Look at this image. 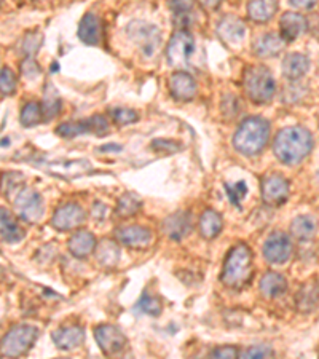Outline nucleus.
Wrapping results in <instances>:
<instances>
[{
	"label": "nucleus",
	"instance_id": "nucleus-1",
	"mask_svg": "<svg viewBox=\"0 0 319 359\" xmlns=\"http://www.w3.org/2000/svg\"><path fill=\"white\" fill-rule=\"evenodd\" d=\"M313 149V136L309 129L290 127L279 131L273 142V152L284 164H297Z\"/></svg>",
	"mask_w": 319,
	"mask_h": 359
},
{
	"label": "nucleus",
	"instance_id": "nucleus-2",
	"mask_svg": "<svg viewBox=\"0 0 319 359\" xmlns=\"http://www.w3.org/2000/svg\"><path fill=\"white\" fill-rule=\"evenodd\" d=\"M269 139L270 123L262 117H249L236 129L233 136V146L243 155L253 157L265 149Z\"/></svg>",
	"mask_w": 319,
	"mask_h": 359
},
{
	"label": "nucleus",
	"instance_id": "nucleus-3",
	"mask_svg": "<svg viewBox=\"0 0 319 359\" xmlns=\"http://www.w3.org/2000/svg\"><path fill=\"white\" fill-rule=\"evenodd\" d=\"M250 278H253V251L244 243H239L227 254L220 279L225 286L239 289L246 286Z\"/></svg>",
	"mask_w": 319,
	"mask_h": 359
},
{
	"label": "nucleus",
	"instance_id": "nucleus-4",
	"mask_svg": "<svg viewBox=\"0 0 319 359\" xmlns=\"http://www.w3.org/2000/svg\"><path fill=\"white\" fill-rule=\"evenodd\" d=\"M244 90L255 104H265L275 96L276 82L267 67L253 66L244 73Z\"/></svg>",
	"mask_w": 319,
	"mask_h": 359
},
{
	"label": "nucleus",
	"instance_id": "nucleus-5",
	"mask_svg": "<svg viewBox=\"0 0 319 359\" xmlns=\"http://www.w3.org/2000/svg\"><path fill=\"white\" fill-rule=\"evenodd\" d=\"M37 337V328L29 326V324H18V326L11 328L0 342V355L8 358L24 355L36 344Z\"/></svg>",
	"mask_w": 319,
	"mask_h": 359
},
{
	"label": "nucleus",
	"instance_id": "nucleus-6",
	"mask_svg": "<svg viewBox=\"0 0 319 359\" xmlns=\"http://www.w3.org/2000/svg\"><path fill=\"white\" fill-rule=\"evenodd\" d=\"M128 36L138 45L146 58H153L162 43V32L157 26L144 21H134L128 26Z\"/></svg>",
	"mask_w": 319,
	"mask_h": 359
},
{
	"label": "nucleus",
	"instance_id": "nucleus-7",
	"mask_svg": "<svg viewBox=\"0 0 319 359\" xmlns=\"http://www.w3.org/2000/svg\"><path fill=\"white\" fill-rule=\"evenodd\" d=\"M193 51H195V40L187 31H178L171 37L166 48L168 64L173 67H185L189 64Z\"/></svg>",
	"mask_w": 319,
	"mask_h": 359
},
{
	"label": "nucleus",
	"instance_id": "nucleus-8",
	"mask_svg": "<svg viewBox=\"0 0 319 359\" xmlns=\"http://www.w3.org/2000/svg\"><path fill=\"white\" fill-rule=\"evenodd\" d=\"M87 133H94L98 136L109 133V123H107L106 117L94 115L87 120H80V122L62 123L56 128V134L62 136V138H76V136Z\"/></svg>",
	"mask_w": 319,
	"mask_h": 359
},
{
	"label": "nucleus",
	"instance_id": "nucleus-9",
	"mask_svg": "<svg viewBox=\"0 0 319 359\" xmlns=\"http://www.w3.org/2000/svg\"><path fill=\"white\" fill-rule=\"evenodd\" d=\"M13 202L20 218H22L27 222H38L42 219V216L45 213V204H43V198L40 197L38 192L22 187L18 195L15 197Z\"/></svg>",
	"mask_w": 319,
	"mask_h": 359
},
{
	"label": "nucleus",
	"instance_id": "nucleus-10",
	"mask_svg": "<svg viewBox=\"0 0 319 359\" xmlns=\"http://www.w3.org/2000/svg\"><path fill=\"white\" fill-rule=\"evenodd\" d=\"M94 339L98 342L99 349L107 356H113L127 349L128 340L125 334L117 326L112 324H101L94 329Z\"/></svg>",
	"mask_w": 319,
	"mask_h": 359
},
{
	"label": "nucleus",
	"instance_id": "nucleus-11",
	"mask_svg": "<svg viewBox=\"0 0 319 359\" xmlns=\"http://www.w3.org/2000/svg\"><path fill=\"white\" fill-rule=\"evenodd\" d=\"M289 198V182L281 174H270L262 181V199L270 206H279Z\"/></svg>",
	"mask_w": 319,
	"mask_h": 359
},
{
	"label": "nucleus",
	"instance_id": "nucleus-12",
	"mask_svg": "<svg viewBox=\"0 0 319 359\" xmlns=\"http://www.w3.org/2000/svg\"><path fill=\"white\" fill-rule=\"evenodd\" d=\"M264 255L270 264H284L292 255V243L283 232L271 233L264 244Z\"/></svg>",
	"mask_w": 319,
	"mask_h": 359
},
{
	"label": "nucleus",
	"instance_id": "nucleus-13",
	"mask_svg": "<svg viewBox=\"0 0 319 359\" xmlns=\"http://www.w3.org/2000/svg\"><path fill=\"white\" fill-rule=\"evenodd\" d=\"M85 219H87V214H85L83 208H80L76 203H69L55 211L51 224H53L55 229L66 232L77 229L83 224Z\"/></svg>",
	"mask_w": 319,
	"mask_h": 359
},
{
	"label": "nucleus",
	"instance_id": "nucleus-14",
	"mask_svg": "<svg viewBox=\"0 0 319 359\" xmlns=\"http://www.w3.org/2000/svg\"><path fill=\"white\" fill-rule=\"evenodd\" d=\"M218 34L222 38V42L230 45V47H236V45L243 42L244 36H246V26L236 16L229 15L220 20L218 26Z\"/></svg>",
	"mask_w": 319,
	"mask_h": 359
},
{
	"label": "nucleus",
	"instance_id": "nucleus-15",
	"mask_svg": "<svg viewBox=\"0 0 319 359\" xmlns=\"http://www.w3.org/2000/svg\"><path fill=\"white\" fill-rule=\"evenodd\" d=\"M117 239L125 246L134 249H144L152 243V232L141 225H129L117 230Z\"/></svg>",
	"mask_w": 319,
	"mask_h": 359
},
{
	"label": "nucleus",
	"instance_id": "nucleus-16",
	"mask_svg": "<svg viewBox=\"0 0 319 359\" xmlns=\"http://www.w3.org/2000/svg\"><path fill=\"white\" fill-rule=\"evenodd\" d=\"M306 27H309V22H306L304 15L289 11V13H284L281 16V21H279V31H281L279 36L286 43L294 42L295 38H299L306 31Z\"/></svg>",
	"mask_w": 319,
	"mask_h": 359
},
{
	"label": "nucleus",
	"instance_id": "nucleus-17",
	"mask_svg": "<svg viewBox=\"0 0 319 359\" xmlns=\"http://www.w3.org/2000/svg\"><path fill=\"white\" fill-rule=\"evenodd\" d=\"M51 339H53L58 349L69 351L83 344L85 330L82 326L72 324V326H64V328L56 329L55 332L51 334Z\"/></svg>",
	"mask_w": 319,
	"mask_h": 359
},
{
	"label": "nucleus",
	"instance_id": "nucleus-18",
	"mask_svg": "<svg viewBox=\"0 0 319 359\" xmlns=\"http://www.w3.org/2000/svg\"><path fill=\"white\" fill-rule=\"evenodd\" d=\"M169 90L178 101H190L197 93V83L190 73L180 71L171 76Z\"/></svg>",
	"mask_w": 319,
	"mask_h": 359
},
{
	"label": "nucleus",
	"instance_id": "nucleus-19",
	"mask_svg": "<svg viewBox=\"0 0 319 359\" xmlns=\"http://www.w3.org/2000/svg\"><path fill=\"white\" fill-rule=\"evenodd\" d=\"M163 230L171 239H176V241L185 238L192 230L190 213L180 211V213L169 216V218L163 222Z\"/></svg>",
	"mask_w": 319,
	"mask_h": 359
},
{
	"label": "nucleus",
	"instance_id": "nucleus-20",
	"mask_svg": "<svg viewBox=\"0 0 319 359\" xmlns=\"http://www.w3.org/2000/svg\"><path fill=\"white\" fill-rule=\"evenodd\" d=\"M78 37L82 42L88 45H98L102 37V22L99 16H96L94 13L85 15L83 20L80 21Z\"/></svg>",
	"mask_w": 319,
	"mask_h": 359
},
{
	"label": "nucleus",
	"instance_id": "nucleus-21",
	"mask_svg": "<svg viewBox=\"0 0 319 359\" xmlns=\"http://www.w3.org/2000/svg\"><path fill=\"white\" fill-rule=\"evenodd\" d=\"M284 48H286V42H284L279 34L275 32L265 34V36L255 40L254 43L255 55L260 56V58H271V56L281 53Z\"/></svg>",
	"mask_w": 319,
	"mask_h": 359
},
{
	"label": "nucleus",
	"instance_id": "nucleus-22",
	"mask_svg": "<svg viewBox=\"0 0 319 359\" xmlns=\"http://www.w3.org/2000/svg\"><path fill=\"white\" fill-rule=\"evenodd\" d=\"M319 304V284L315 279L306 281L295 295V305L304 313L315 310Z\"/></svg>",
	"mask_w": 319,
	"mask_h": 359
},
{
	"label": "nucleus",
	"instance_id": "nucleus-23",
	"mask_svg": "<svg viewBox=\"0 0 319 359\" xmlns=\"http://www.w3.org/2000/svg\"><path fill=\"white\" fill-rule=\"evenodd\" d=\"M310 69V59L305 55L290 53L283 61V73L289 80H299Z\"/></svg>",
	"mask_w": 319,
	"mask_h": 359
},
{
	"label": "nucleus",
	"instance_id": "nucleus-24",
	"mask_svg": "<svg viewBox=\"0 0 319 359\" xmlns=\"http://www.w3.org/2000/svg\"><path fill=\"white\" fill-rule=\"evenodd\" d=\"M288 290V281L286 278L279 273L269 272L265 273L264 278L260 279V293L265 295L267 299H276Z\"/></svg>",
	"mask_w": 319,
	"mask_h": 359
},
{
	"label": "nucleus",
	"instance_id": "nucleus-25",
	"mask_svg": "<svg viewBox=\"0 0 319 359\" xmlns=\"http://www.w3.org/2000/svg\"><path fill=\"white\" fill-rule=\"evenodd\" d=\"M0 235L7 243H20L24 238V230L11 216L10 211L0 208Z\"/></svg>",
	"mask_w": 319,
	"mask_h": 359
},
{
	"label": "nucleus",
	"instance_id": "nucleus-26",
	"mask_svg": "<svg viewBox=\"0 0 319 359\" xmlns=\"http://www.w3.org/2000/svg\"><path fill=\"white\" fill-rule=\"evenodd\" d=\"M93 249H96V238L87 230H78L69 239V251L78 259L87 258L93 253Z\"/></svg>",
	"mask_w": 319,
	"mask_h": 359
},
{
	"label": "nucleus",
	"instance_id": "nucleus-27",
	"mask_svg": "<svg viewBox=\"0 0 319 359\" xmlns=\"http://www.w3.org/2000/svg\"><path fill=\"white\" fill-rule=\"evenodd\" d=\"M278 10V0H249L248 15L255 22H267Z\"/></svg>",
	"mask_w": 319,
	"mask_h": 359
},
{
	"label": "nucleus",
	"instance_id": "nucleus-28",
	"mask_svg": "<svg viewBox=\"0 0 319 359\" xmlns=\"http://www.w3.org/2000/svg\"><path fill=\"white\" fill-rule=\"evenodd\" d=\"M222 227H224V220H222V216L218 211L208 209L199 218V233H201L203 238H215L222 232Z\"/></svg>",
	"mask_w": 319,
	"mask_h": 359
},
{
	"label": "nucleus",
	"instance_id": "nucleus-29",
	"mask_svg": "<svg viewBox=\"0 0 319 359\" xmlns=\"http://www.w3.org/2000/svg\"><path fill=\"white\" fill-rule=\"evenodd\" d=\"M61 111V98L58 94V90L53 87V83H47L45 85V91H43V102H42V113H43V120H53L56 115H58Z\"/></svg>",
	"mask_w": 319,
	"mask_h": 359
},
{
	"label": "nucleus",
	"instance_id": "nucleus-30",
	"mask_svg": "<svg viewBox=\"0 0 319 359\" xmlns=\"http://www.w3.org/2000/svg\"><path fill=\"white\" fill-rule=\"evenodd\" d=\"M53 167V173L62 176V178H77V176L87 174L91 171V167L88 162H83V160H72V162H59L55 164H50Z\"/></svg>",
	"mask_w": 319,
	"mask_h": 359
},
{
	"label": "nucleus",
	"instance_id": "nucleus-31",
	"mask_svg": "<svg viewBox=\"0 0 319 359\" xmlns=\"http://www.w3.org/2000/svg\"><path fill=\"white\" fill-rule=\"evenodd\" d=\"M318 230V220L311 216H299L295 218L292 225H290V232L292 235L299 239H311L316 235Z\"/></svg>",
	"mask_w": 319,
	"mask_h": 359
},
{
	"label": "nucleus",
	"instance_id": "nucleus-32",
	"mask_svg": "<svg viewBox=\"0 0 319 359\" xmlns=\"http://www.w3.org/2000/svg\"><path fill=\"white\" fill-rule=\"evenodd\" d=\"M96 258L104 267H113L120 260V248L112 241H102L96 248Z\"/></svg>",
	"mask_w": 319,
	"mask_h": 359
},
{
	"label": "nucleus",
	"instance_id": "nucleus-33",
	"mask_svg": "<svg viewBox=\"0 0 319 359\" xmlns=\"http://www.w3.org/2000/svg\"><path fill=\"white\" fill-rule=\"evenodd\" d=\"M141 206H142V202L138 195H134V193H125V195L118 199L117 214L120 218L127 219L138 213Z\"/></svg>",
	"mask_w": 319,
	"mask_h": 359
},
{
	"label": "nucleus",
	"instance_id": "nucleus-34",
	"mask_svg": "<svg viewBox=\"0 0 319 359\" xmlns=\"http://www.w3.org/2000/svg\"><path fill=\"white\" fill-rule=\"evenodd\" d=\"M193 3H195V0H168L169 8L174 11L176 22H178L179 26H184L189 22Z\"/></svg>",
	"mask_w": 319,
	"mask_h": 359
},
{
	"label": "nucleus",
	"instance_id": "nucleus-35",
	"mask_svg": "<svg viewBox=\"0 0 319 359\" xmlns=\"http://www.w3.org/2000/svg\"><path fill=\"white\" fill-rule=\"evenodd\" d=\"M22 184H24V179H22V174L20 173L11 171V173H5L2 176V192L5 197L15 199V197L22 189Z\"/></svg>",
	"mask_w": 319,
	"mask_h": 359
},
{
	"label": "nucleus",
	"instance_id": "nucleus-36",
	"mask_svg": "<svg viewBox=\"0 0 319 359\" xmlns=\"http://www.w3.org/2000/svg\"><path fill=\"white\" fill-rule=\"evenodd\" d=\"M43 120L42 106L38 102H27L21 111V125L22 127H34Z\"/></svg>",
	"mask_w": 319,
	"mask_h": 359
},
{
	"label": "nucleus",
	"instance_id": "nucleus-37",
	"mask_svg": "<svg viewBox=\"0 0 319 359\" xmlns=\"http://www.w3.org/2000/svg\"><path fill=\"white\" fill-rule=\"evenodd\" d=\"M138 310L147 313V315L157 316L162 313V300L158 297H153L149 293H146L138 302Z\"/></svg>",
	"mask_w": 319,
	"mask_h": 359
},
{
	"label": "nucleus",
	"instance_id": "nucleus-38",
	"mask_svg": "<svg viewBox=\"0 0 319 359\" xmlns=\"http://www.w3.org/2000/svg\"><path fill=\"white\" fill-rule=\"evenodd\" d=\"M16 90V76L11 69H0V93L2 94H13Z\"/></svg>",
	"mask_w": 319,
	"mask_h": 359
},
{
	"label": "nucleus",
	"instance_id": "nucleus-39",
	"mask_svg": "<svg viewBox=\"0 0 319 359\" xmlns=\"http://www.w3.org/2000/svg\"><path fill=\"white\" fill-rule=\"evenodd\" d=\"M225 189H227V195H229V198L232 199V203L235 204V206H239L241 199L248 195V187L243 181L236 182L235 185L225 184Z\"/></svg>",
	"mask_w": 319,
	"mask_h": 359
},
{
	"label": "nucleus",
	"instance_id": "nucleus-40",
	"mask_svg": "<svg viewBox=\"0 0 319 359\" xmlns=\"http://www.w3.org/2000/svg\"><path fill=\"white\" fill-rule=\"evenodd\" d=\"M111 117L117 125H129V123H134L136 120H138V112L117 107V109L111 111Z\"/></svg>",
	"mask_w": 319,
	"mask_h": 359
},
{
	"label": "nucleus",
	"instance_id": "nucleus-41",
	"mask_svg": "<svg viewBox=\"0 0 319 359\" xmlns=\"http://www.w3.org/2000/svg\"><path fill=\"white\" fill-rule=\"evenodd\" d=\"M273 355H275V351L267 345H254L239 353L241 358H270Z\"/></svg>",
	"mask_w": 319,
	"mask_h": 359
},
{
	"label": "nucleus",
	"instance_id": "nucleus-42",
	"mask_svg": "<svg viewBox=\"0 0 319 359\" xmlns=\"http://www.w3.org/2000/svg\"><path fill=\"white\" fill-rule=\"evenodd\" d=\"M21 72H22V76H24L26 78H36L38 73H40V69H38V66H37L36 61H34L32 58H27L24 62H22Z\"/></svg>",
	"mask_w": 319,
	"mask_h": 359
},
{
	"label": "nucleus",
	"instance_id": "nucleus-43",
	"mask_svg": "<svg viewBox=\"0 0 319 359\" xmlns=\"http://www.w3.org/2000/svg\"><path fill=\"white\" fill-rule=\"evenodd\" d=\"M211 356L213 358H236L239 356V351L235 346H219L214 351H211Z\"/></svg>",
	"mask_w": 319,
	"mask_h": 359
},
{
	"label": "nucleus",
	"instance_id": "nucleus-44",
	"mask_svg": "<svg viewBox=\"0 0 319 359\" xmlns=\"http://www.w3.org/2000/svg\"><path fill=\"white\" fill-rule=\"evenodd\" d=\"M153 149H160L163 152H176L180 149L179 144H174V142H168V141H155L153 142Z\"/></svg>",
	"mask_w": 319,
	"mask_h": 359
},
{
	"label": "nucleus",
	"instance_id": "nucleus-45",
	"mask_svg": "<svg viewBox=\"0 0 319 359\" xmlns=\"http://www.w3.org/2000/svg\"><path fill=\"white\" fill-rule=\"evenodd\" d=\"M318 0H290V3L294 5V7H297L300 10H310L316 5Z\"/></svg>",
	"mask_w": 319,
	"mask_h": 359
},
{
	"label": "nucleus",
	"instance_id": "nucleus-46",
	"mask_svg": "<svg viewBox=\"0 0 319 359\" xmlns=\"http://www.w3.org/2000/svg\"><path fill=\"white\" fill-rule=\"evenodd\" d=\"M222 0H198V3L206 10H215L220 5Z\"/></svg>",
	"mask_w": 319,
	"mask_h": 359
},
{
	"label": "nucleus",
	"instance_id": "nucleus-47",
	"mask_svg": "<svg viewBox=\"0 0 319 359\" xmlns=\"http://www.w3.org/2000/svg\"><path fill=\"white\" fill-rule=\"evenodd\" d=\"M318 179H319V173H318Z\"/></svg>",
	"mask_w": 319,
	"mask_h": 359
}]
</instances>
